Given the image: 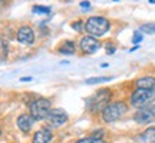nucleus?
Returning <instances> with one entry per match:
<instances>
[{"label": "nucleus", "mask_w": 155, "mask_h": 143, "mask_svg": "<svg viewBox=\"0 0 155 143\" xmlns=\"http://www.w3.org/2000/svg\"><path fill=\"white\" fill-rule=\"evenodd\" d=\"M85 30L92 37H101L109 30V20L101 16L89 17L85 23Z\"/></svg>", "instance_id": "1"}, {"label": "nucleus", "mask_w": 155, "mask_h": 143, "mask_svg": "<svg viewBox=\"0 0 155 143\" xmlns=\"http://www.w3.org/2000/svg\"><path fill=\"white\" fill-rule=\"evenodd\" d=\"M155 100V89H137L131 94V105L137 109H144Z\"/></svg>", "instance_id": "2"}, {"label": "nucleus", "mask_w": 155, "mask_h": 143, "mask_svg": "<svg viewBox=\"0 0 155 143\" xmlns=\"http://www.w3.org/2000/svg\"><path fill=\"white\" fill-rule=\"evenodd\" d=\"M112 97V92L111 89H101L96 93L88 99V107L91 112H99V110H104L106 106L109 105Z\"/></svg>", "instance_id": "3"}, {"label": "nucleus", "mask_w": 155, "mask_h": 143, "mask_svg": "<svg viewBox=\"0 0 155 143\" xmlns=\"http://www.w3.org/2000/svg\"><path fill=\"white\" fill-rule=\"evenodd\" d=\"M127 112L128 106L124 102H114V103H109L102 110V119L106 123H112V122L119 120Z\"/></svg>", "instance_id": "4"}, {"label": "nucleus", "mask_w": 155, "mask_h": 143, "mask_svg": "<svg viewBox=\"0 0 155 143\" xmlns=\"http://www.w3.org/2000/svg\"><path fill=\"white\" fill-rule=\"evenodd\" d=\"M50 113V102L48 99H38L30 105V116L35 120L48 119Z\"/></svg>", "instance_id": "5"}, {"label": "nucleus", "mask_w": 155, "mask_h": 143, "mask_svg": "<svg viewBox=\"0 0 155 143\" xmlns=\"http://www.w3.org/2000/svg\"><path fill=\"white\" fill-rule=\"evenodd\" d=\"M134 120L137 122L138 125H148V123L155 122V105L147 106L144 109H139L134 116Z\"/></svg>", "instance_id": "6"}, {"label": "nucleus", "mask_w": 155, "mask_h": 143, "mask_svg": "<svg viewBox=\"0 0 155 143\" xmlns=\"http://www.w3.org/2000/svg\"><path fill=\"white\" fill-rule=\"evenodd\" d=\"M49 125L53 127H61L62 125H65L68 122V115L63 109H53L50 110L49 116H48Z\"/></svg>", "instance_id": "7"}, {"label": "nucleus", "mask_w": 155, "mask_h": 143, "mask_svg": "<svg viewBox=\"0 0 155 143\" xmlns=\"http://www.w3.org/2000/svg\"><path fill=\"white\" fill-rule=\"evenodd\" d=\"M79 47L85 55H92L96 50L101 47V43L96 40V37H92V36H85V37L81 40L79 43Z\"/></svg>", "instance_id": "8"}, {"label": "nucleus", "mask_w": 155, "mask_h": 143, "mask_svg": "<svg viewBox=\"0 0 155 143\" xmlns=\"http://www.w3.org/2000/svg\"><path fill=\"white\" fill-rule=\"evenodd\" d=\"M17 40L23 44H32L35 42V32L29 26H23L17 30Z\"/></svg>", "instance_id": "9"}, {"label": "nucleus", "mask_w": 155, "mask_h": 143, "mask_svg": "<svg viewBox=\"0 0 155 143\" xmlns=\"http://www.w3.org/2000/svg\"><path fill=\"white\" fill-rule=\"evenodd\" d=\"M33 122H35V119L30 115H22V116H19V119H17V127H19L22 132L28 133L32 130Z\"/></svg>", "instance_id": "10"}, {"label": "nucleus", "mask_w": 155, "mask_h": 143, "mask_svg": "<svg viewBox=\"0 0 155 143\" xmlns=\"http://www.w3.org/2000/svg\"><path fill=\"white\" fill-rule=\"evenodd\" d=\"M50 140H52V132L49 129H40L33 136V143H49Z\"/></svg>", "instance_id": "11"}, {"label": "nucleus", "mask_w": 155, "mask_h": 143, "mask_svg": "<svg viewBox=\"0 0 155 143\" xmlns=\"http://www.w3.org/2000/svg\"><path fill=\"white\" fill-rule=\"evenodd\" d=\"M135 86L138 89H155V77L152 76H145L139 77L135 82Z\"/></svg>", "instance_id": "12"}, {"label": "nucleus", "mask_w": 155, "mask_h": 143, "mask_svg": "<svg viewBox=\"0 0 155 143\" xmlns=\"http://www.w3.org/2000/svg\"><path fill=\"white\" fill-rule=\"evenodd\" d=\"M139 143H152L155 142V127H148L144 133H141L137 139Z\"/></svg>", "instance_id": "13"}, {"label": "nucleus", "mask_w": 155, "mask_h": 143, "mask_svg": "<svg viewBox=\"0 0 155 143\" xmlns=\"http://www.w3.org/2000/svg\"><path fill=\"white\" fill-rule=\"evenodd\" d=\"M75 50H76V47H75L73 42H65V43L61 46L59 52H61L62 55H73Z\"/></svg>", "instance_id": "14"}, {"label": "nucleus", "mask_w": 155, "mask_h": 143, "mask_svg": "<svg viewBox=\"0 0 155 143\" xmlns=\"http://www.w3.org/2000/svg\"><path fill=\"white\" fill-rule=\"evenodd\" d=\"M139 30L142 33H147V34H154L155 33V23H147V24H142Z\"/></svg>", "instance_id": "15"}, {"label": "nucleus", "mask_w": 155, "mask_h": 143, "mask_svg": "<svg viewBox=\"0 0 155 143\" xmlns=\"http://www.w3.org/2000/svg\"><path fill=\"white\" fill-rule=\"evenodd\" d=\"M112 77H91L86 80V84H96V83H102V82H108V80H111Z\"/></svg>", "instance_id": "16"}, {"label": "nucleus", "mask_w": 155, "mask_h": 143, "mask_svg": "<svg viewBox=\"0 0 155 143\" xmlns=\"http://www.w3.org/2000/svg\"><path fill=\"white\" fill-rule=\"evenodd\" d=\"M33 13L48 14V13H50V7H48V6H33Z\"/></svg>", "instance_id": "17"}, {"label": "nucleus", "mask_w": 155, "mask_h": 143, "mask_svg": "<svg viewBox=\"0 0 155 143\" xmlns=\"http://www.w3.org/2000/svg\"><path fill=\"white\" fill-rule=\"evenodd\" d=\"M75 143H106L105 140H102V139H96V138H85V139H81V140H78Z\"/></svg>", "instance_id": "18"}, {"label": "nucleus", "mask_w": 155, "mask_h": 143, "mask_svg": "<svg viewBox=\"0 0 155 143\" xmlns=\"http://www.w3.org/2000/svg\"><path fill=\"white\" fill-rule=\"evenodd\" d=\"M6 56H7V44L3 40H0V59H5Z\"/></svg>", "instance_id": "19"}, {"label": "nucleus", "mask_w": 155, "mask_h": 143, "mask_svg": "<svg viewBox=\"0 0 155 143\" xmlns=\"http://www.w3.org/2000/svg\"><path fill=\"white\" fill-rule=\"evenodd\" d=\"M141 40H142V34L139 33V32H135V34H134V37H132V43L138 44Z\"/></svg>", "instance_id": "20"}, {"label": "nucleus", "mask_w": 155, "mask_h": 143, "mask_svg": "<svg viewBox=\"0 0 155 143\" xmlns=\"http://www.w3.org/2000/svg\"><path fill=\"white\" fill-rule=\"evenodd\" d=\"M72 27L75 29V30H81V29H82V22L79 20L78 23H73V24H72Z\"/></svg>", "instance_id": "21"}, {"label": "nucleus", "mask_w": 155, "mask_h": 143, "mask_svg": "<svg viewBox=\"0 0 155 143\" xmlns=\"http://www.w3.org/2000/svg\"><path fill=\"white\" fill-rule=\"evenodd\" d=\"M81 6H82V7H89V2H82V3H81Z\"/></svg>", "instance_id": "22"}, {"label": "nucleus", "mask_w": 155, "mask_h": 143, "mask_svg": "<svg viewBox=\"0 0 155 143\" xmlns=\"http://www.w3.org/2000/svg\"><path fill=\"white\" fill-rule=\"evenodd\" d=\"M20 80H22V82H30V80H32V77H22Z\"/></svg>", "instance_id": "23"}, {"label": "nucleus", "mask_w": 155, "mask_h": 143, "mask_svg": "<svg viewBox=\"0 0 155 143\" xmlns=\"http://www.w3.org/2000/svg\"><path fill=\"white\" fill-rule=\"evenodd\" d=\"M0 135H2V129H0Z\"/></svg>", "instance_id": "24"}]
</instances>
